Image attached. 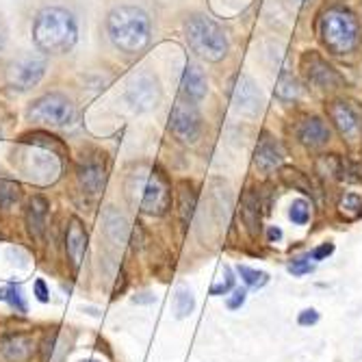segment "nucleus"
Returning <instances> with one entry per match:
<instances>
[{
	"instance_id": "f257e3e1",
	"label": "nucleus",
	"mask_w": 362,
	"mask_h": 362,
	"mask_svg": "<svg viewBox=\"0 0 362 362\" xmlns=\"http://www.w3.org/2000/svg\"><path fill=\"white\" fill-rule=\"evenodd\" d=\"M65 144L48 130H31L20 134L18 146L11 152V161L20 174L35 185H55L63 172Z\"/></svg>"
},
{
	"instance_id": "f03ea898",
	"label": "nucleus",
	"mask_w": 362,
	"mask_h": 362,
	"mask_svg": "<svg viewBox=\"0 0 362 362\" xmlns=\"http://www.w3.org/2000/svg\"><path fill=\"white\" fill-rule=\"evenodd\" d=\"M81 37L76 15L65 7H41L31 22V39L43 57L70 55Z\"/></svg>"
},
{
	"instance_id": "7ed1b4c3",
	"label": "nucleus",
	"mask_w": 362,
	"mask_h": 362,
	"mask_svg": "<svg viewBox=\"0 0 362 362\" xmlns=\"http://www.w3.org/2000/svg\"><path fill=\"white\" fill-rule=\"evenodd\" d=\"M106 35L116 50L124 55H139L152 39L150 15L137 5L113 7L106 15Z\"/></svg>"
},
{
	"instance_id": "20e7f679",
	"label": "nucleus",
	"mask_w": 362,
	"mask_h": 362,
	"mask_svg": "<svg viewBox=\"0 0 362 362\" xmlns=\"http://www.w3.org/2000/svg\"><path fill=\"white\" fill-rule=\"evenodd\" d=\"M185 37L189 48L204 61L217 63L228 53V37L217 22L207 15H191L185 25Z\"/></svg>"
},
{
	"instance_id": "39448f33",
	"label": "nucleus",
	"mask_w": 362,
	"mask_h": 362,
	"mask_svg": "<svg viewBox=\"0 0 362 362\" xmlns=\"http://www.w3.org/2000/svg\"><path fill=\"white\" fill-rule=\"evenodd\" d=\"M321 39L334 55H347L358 46L360 27L347 9H328L321 18Z\"/></svg>"
},
{
	"instance_id": "423d86ee",
	"label": "nucleus",
	"mask_w": 362,
	"mask_h": 362,
	"mask_svg": "<svg viewBox=\"0 0 362 362\" xmlns=\"http://www.w3.org/2000/svg\"><path fill=\"white\" fill-rule=\"evenodd\" d=\"M128 191L139 200V211L144 215L161 217L169 209V202H172L169 187L156 169L132 174L128 183Z\"/></svg>"
},
{
	"instance_id": "0eeeda50",
	"label": "nucleus",
	"mask_w": 362,
	"mask_h": 362,
	"mask_svg": "<svg viewBox=\"0 0 362 362\" xmlns=\"http://www.w3.org/2000/svg\"><path fill=\"white\" fill-rule=\"evenodd\" d=\"M78 118L76 104L61 92H48L35 98L27 109V120L46 128H67Z\"/></svg>"
},
{
	"instance_id": "6e6552de",
	"label": "nucleus",
	"mask_w": 362,
	"mask_h": 362,
	"mask_svg": "<svg viewBox=\"0 0 362 362\" xmlns=\"http://www.w3.org/2000/svg\"><path fill=\"white\" fill-rule=\"evenodd\" d=\"M48 72V61L39 55H20L7 65V87L18 94L35 89Z\"/></svg>"
},
{
	"instance_id": "1a4fd4ad",
	"label": "nucleus",
	"mask_w": 362,
	"mask_h": 362,
	"mask_svg": "<svg viewBox=\"0 0 362 362\" xmlns=\"http://www.w3.org/2000/svg\"><path fill=\"white\" fill-rule=\"evenodd\" d=\"M169 130L183 144H195L202 130V116L197 111L195 100L180 96L169 113Z\"/></svg>"
},
{
	"instance_id": "9d476101",
	"label": "nucleus",
	"mask_w": 362,
	"mask_h": 362,
	"mask_svg": "<svg viewBox=\"0 0 362 362\" xmlns=\"http://www.w3.org/2000/svg\"><path fill=\"white\" fill-rule=\"evenodd\" d=\"M106 165L100 154H83L76 163V183L87 197H100L106 187Z\"/></svg>"
},
{
	"instance_id": "9b49d317",
	"label": "nucleus",
	"mask_w": 362,
	"mask_h": 362,
	"mask_svg": "<svg viewBox=\"0 0 362 362\" xmlns=\"http://www.w3.org/2000/svg\"><path fill=\"white\" fill-rule=\"evenodd\" d=\"M161 85L152 74H137L128 81L126 87V102L130 104L132 111L144 113L152 111L158 102H161Z\"/></svg>"
},
{
	"instance_id": "f8f14e48",
	"label": "nucleus",
	"mask_w": 362,
	"mask_h": 362,
	"mask_svg": "<svg viewBox=\"0 0 362 362\" xmlns=\"http://www.w3.org/2000/svg\"><path fill=\"white\" fill-rule=\"evenodd\" d=\"M39 345L31 332H7L0 336V362H31Z\"/></svg>"
},
{
	"instance_id": "ddd939ff",
	"label": "nucleus",
	"mask_w": 362,
	"mask_h": 362,
	"mask_svg": "<svg viewBox=\"0 0 362 362\" xmlns=\"http://www.w3.org/2000/svg\"><path fill=\"white\" fill-rule=\"evenodd\" d=\"M87 243H89V235H87L83 219L72 215L70 221H67V225H65L63 247H65L67 265H70V269L74 271V274L83 267V260H85V254H87Z\"/></svg>"
},
{
	"instance_id": "4468645a",
	"label": "nucleus",
	"mask_w": 362,
	"mask_h": 362,
	"mask_svg": "<svg viewBox=\"0 0 362 362\" xmlns=\"http://www.w3.org/2000/svg\"><path fill=\"white\" fill-rule=\"evenodd\" d=\"M48 213H50V202L46 195L35 193L29 197L27 209H25V228L33 243H41L43 237H46Z\"/></svg>"
},
{
	"instance_id": "2eb2a0df",
	"label": "nucleus",
	"mask_w": 362,
	"mask_h": 362,
	"mask_svg": "<svg viewBox=\"0 0 362 362\" xmlns=\"http://www.w3.org/2000/svg\"><path fill=\"white\" fill-rule=\"evenodd\" d=\"M230 98H232L235 109L239 113H245V116H254V113H258V109L263 104V98H260L256 83L247 74H237L232 78Z\"/></svg>"
},
{
	"instance_id": "dca6fc26",
	"label": "nucleus",
	"mask_w": 362,
	"mask_h": 362,
	"mask_svg": "<svg viewBox=\"0 0 362 362\" xmlns=\"http://www.w3.org/2000/svg\"><path fill=\"white\" fill-rule=\"evenodd\" d=\"M304 70H306L308 81L319 89H336L343 85V78L338 76L334 67L314 53L304 57Z\"/></svg>"
},
{
	"instance_id": "f3484780",
	"label": "nucleus",
	"mask_w": 362,
	"mask_h": 362,
	"mask_svg": "<svg viewBox=\"0 0 362 362\" xmlns=\"http://www.w3.org/2000/svg\"><path fill=\"white\" fill-rule=\"evenodd\" d=\"M330 118L345 139H351V141L358 139V134L362 132V118L356 106L343 100H336L330 106Z\"/></svg>"
},
{
	"instance_id": "a211bd4d",
	"label": "nucleus",
	"mask_w": 362,
	"mask_h": 362,
	"mask_svg": "<svg viewBox=\"0 0 362 362\" xmlns=\"http://www.w3.org/2000/svg\"><path fill=\"white\" fill-rule=\"evenodd\" d=\"M282 161H284V150H282L280 141H276L274 137L265 134V137L260 139V144H258V148H256V154H254L256 167L267 174L271 169H276Z\"/></svg>"
},
{
	"instance_id": "6ab92c4d",
	"label": "nucleus",
	"mask_w": 362,
	"mask_h": 362,
	"mask_svg": "<svg viewBox=\"0 0 362 362\" xmlns=\"http://www.w3.org/2000/svg\"><path fill=\"white\" fill-rule=\"evenodd\" d=\"M298 137L306 148H321L330 141V128L321 118H308L302 122Z\"/></svg>"
},
{
	"instance_id": "aec40b11",
	"label": "nucleus",
	"mask_w": 362,
	"mask_h": 362,
	"mask_svg": "<svg viewBox=\"0 0 362 362\" xmlns=\"http://www.w3.org/2000/svg\"><path fill=\"white\" fill-rule=\"evenodd\" d=\"M102 228H104V237L113 245H126L128 239H130V223H128V219L122 213L113 211V209L104 213Z\"/></svg>"
},
{
	"instance_id": "412c9836",
	"label": "nucleus",
	"mask_w": 362,
	"mask_h": 362,
	"mask_svg": "<svg viewBox=\"0 0 362 362\" xmlns=\"http://www.w3.org/2000/svg\"><path fill=\"white\" fill-rule=\"evenodd\" d=\"M180 87H183V96L191 100H202L207 96V76L195 63H187L183 76H180Z\"/></svg>"
},
{
	"instance_id": "4be33fe9",
	"label": "nucleus",
	"mask_w": 362,
	"mask_h": 362,
	"mask_svg": "<svg viewBox=\"0 0 362 362\" xmlns=\"http://www.w3.org/2000/svg\"><path fill=\"white\" fill-rule=\"evenodd\" d=\"M241 219L245 223L247 232L250 237H256L258 235V228H260V215H258V197L254 195V191L247 189L243 193V200H241Z\"/></svg>"
},
{
	"instance_id": "5701e85b",
	"label": "nucleus",
	"mask_w": 362,
	"mask_h": 362,
	"mask_svg": "<svg viewBox=\"0 0 362 362\" xmlns=\"http://www.w3.org/2000/svg\"><path fill=\"white\" fill-rule=\"evenodd\" d=\"M22 200V185L13 178H0V213L13 211Z\"/></svg>"
},
{
	"instance_id": "b1692460",
	"label": "nucleus",
	"mask_w": 362,
	"mask_h": 362,
	"mask_svg": "<svg viewBox=\"0 0 362 362\" xmlns=\"http://www.w3.org/2000/svg\"><path fill=\"white\" fill-rule=\"evenodd\" d=\"M195 202H197V193L193 191V187L189 183L180 185L178 191V213H180V221L185 225H189L193 213H195Z\"/></svg>"
},
{
	"instance_id": "393cba45",
	"label": "nucleus",
	"mask_w": 362,
	"mask_h": 362,
	"mask_svg": "<svg viewBox=\"0 0 362 362\" xmlns=\"http://www.w3.org/2000/svg\"><path fill=\"white\" fill-rule=\"evenodd\" d=\"M0 302H5L18 314H27L29 312V304H27V298H25V291H22L20 284H7V286L0 288Z\"/></svg>"
},
{
	"instance_id": "a878e982",
	"label": "nucleus",
	"mask_w": 362,
	"mask_h": 362,
	"mask_svg": "<svg viewBox=\"0 0 362 362\" xmlns=\"http://www.w3.org/2000/svg\"><path fill=\"white\" fill-rule=\"evenodd\" d=\"M195 308V298L191 288H187L185 284L176 288V295H174V312L178 319H187V316L193 312Z\"/></svg>"
},
{
	"instance_id": "bb28decb",
	"label": "nucleus",
	"mask_w": 362,
	"mask_h": 362,
	"mask_svg": "<svg viewBox=\"0 0 362 362\" xmlns=\"http://www.w3.org/2000/svg\"><path fill=\"white\" fill-rule=\"evenodd\" d=\"M237 274L241 276V280L245 282L247 288H263L269 284V274L267 271H258V269H252V267H247V265H237Z\"/></svg>"
},
{
	"instance_id": "cd10ccee",
	"label": "nucleus",
	"mask_w": 362,
	"mask_h": 362,
	"mask_svg": "<svg viewBox=\"0 0 362 362\" xmlns=\"http://www.w3.org/2000/svg\"><path fill=\"white\" fill-rule=\"evenodd\" d=\"M288 217L295 225H306L308 219H310V204L306 200H295L291 204V211H288Z\"/></svg>"
},
{
	"instance_id": "c85d7f7f",
	"label": "nucleus",
	"mask_w": 362,
	"mask_h": 362,
	"mask_svg": "<svg viewBox=\"0 0 362 362\" xmlns=\"http://www.w3.org/2000/svg\"><path fill=\"white\" fill-rule=\"evenodd\" d=\"M276 92H278V96L280 98H284V100H293V98H298L300 96V83L293 78V76H282L280 81H278V87H276Z\"/></svg>"
},
{
	"instance_id": "c756f323",
	"label": "nucleus",
	"mask_w": 362,
	"mask_h": 362,
	"mask_svg": "<svg viewBox=\"0 0 362 362\" xmlns=\"http://www.w3.org/2000/svg\"><path fill=\"white\" fill-rule=\"evenodd\" d=\"M223 280L213 284L211 291H209V295L213 298H221V295H228L230 291H235V276H232V269L230 267H223Z\"/></svg>"
},
{
	"instance_id": "7c9ffc66",
	"label": "nucleus",
	"mask_w": 362,
	"mask_h": 362,
	"mask_svg": "<svg viewBox=\"0 0 362 362\" xmlns=\"http://www.w3.org/2000/svg\"><path fill=\"white\" fill-rule=\"evenodd\" d=\"M308 258H310V254H308V256H304V258H295V260H293V263L288 265V274H291V276H295V278L310 274V271L314 269V265H312V263H308Z\"/></svg>"
},
{
	"instance_id": "2f4dec72",
	"label": "nucleus",
	"mask_w": 362,
	"mask_h": 362,
	"mask_svg": "<svg viewBox=\"0 0 362 362\" xmlns=\"http://www.w3.org/2000/svg\"><path fill=\"white\" fill-rule=\"evenodd\" d=\"M33 295L41 304H48L50 302V288H48V284H46V280H43V278H37L35 280V284H33Z\"/></svg>"
},
{
	"instance_id": "473e14b6",
	"label": "nucleus",
	"mask_w": 362,
	"mask_h": 362,
	"mask_svg": "<svg viewBox=\"0 0 362 362\" xmlns=\"http://www.w3.org/2000/svg\"><path fill=\"white\" fill-rule=\"evenodd\" d=\"M247 300V288H235L232 295L225 300V306H228L230 310H239Z\"/></svg>"
},
{
	"instance_id": "72a5a7b5",
	"label": "nucleus",
	"mask_w": 362,
	"mask_h": 362,
	"mask_svg": "<svg viewBox=\"0 0 362 362\" xmlns=\"http://www.w3.org/2000/svg\"><path fill=\"white\" fill-rule=\"evenodd\" d=\"M332 254H334V243H321L319 247H314V250L310 252V258L314 263H321V260H326Z\"/></svg>"
},
{
	"instance_id": "f704fd0d",
	"label": "nucleus",
	"mask_w": 362,
	"mask_h": 362,
	"mask_svg": "<svg viewBox=\"0 0 362 362\" xmlns=\"http://www.w3.org/2000/svg\"><path fill=\"white\" fill-rule=\"evenodd\" d=\"M298 323L302 328H308V326H314V323H319V312H316L314 308H306L298 314Z\"/></svg>"
},
{
	"instance_id": "c9c22d12",
	"label": "nucleus",
	"mask_w": 362,
	"mask_h": 362,
	"mask_svg": "<svg viewBox=\"0 0 362 362\" xmlns=\"http://www.w3.org/2000/svg\"><path fill=\"white\" fill-rule=\"evenodd\" d=\"M360 204H362V200H360L358 195H354V193H347V195H345V200H343V209H351V211H356V209H360Z\"/></svg>"
},
{
	"instance_id": "e433bc0d",
	"label": "nucleus",
	"mask_w": 362,
	"mask_h": 362,
	"mask_svg": "<svg viewBox=\"0 0 362 362\" xmlns=\"http://www.w3.org/2000/svg\"><path fill=\"white\" fill-rule=\"evenodd\" d=\"M267 237H269V241H271V243H274V241H280V239H282V230H280V228H276V225H271L269 232H267Z\"/></svg>"
},
{
	"instance_id": "4c0bfd02",
	"label": "nucleus",
	"mask_w": 362,
	"mask_h": 362,
	"mask_svg": "<svg viewBox=\"0 0 362 362\" xmlns=\"http://www.w3.org/2000/svg\"><path fill=\"white\" fill-rule=\"evenodd\" d=\"M5 48H7V39H5V35H3V31H0V57H3V53H5Z\"/></svg>"
},
{
	"instance_id": "58836bf2",
	"label": "nucleus",
	"mask_w": 362,
	"mask_h": 362,
	"mask_svg": "<svg viewBox=\"0 0 362 362\" xmlns=\"http://www.w3.org/2000/svg\"><path fill=\"white\" fill-rule=\"evenodd\" d=\"M85 362H100V360H85Z\"/></svg>"
},
{
	"instance_id": "ea45409f",
	"label": "nucleus",
	"mask_w": 362,
	"mask_h": 362,
	"mask_svg": "<svg viewBox=\"0 0 362 362\" xmlns=\"http://www.w3.org/2000/svg\"><path fill=\"white\" fill-rule=\"evenodd\" d=\"M0 239H3V235H0Z\"/></svg>"
}]
</instances>
